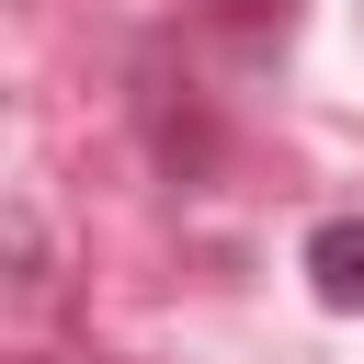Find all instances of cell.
<instances>
[{"instance_id": "cell-1", "label": "cell", "mask_w": 364, "mask_h": 364, "mask_svg": "<svg viewBox=\"0 0 364 364\" xmlns=\"http://www.w3.org/2000/svg\"><path fill=\"white\" fill-rule=\"evenodd\" d=\"M307 284H318V307H364V216H330L307 239Z\"/></svg>"}]
</instances>
